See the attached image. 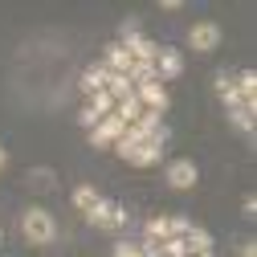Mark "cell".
I'll list each match as a JSON object with an SVG mask.
<instances>
[{"mask_svg": "<svg viewBox=\"0 0 257 257\" xmlns=\"http://www.w3.org/2000/svg\"><path fill=\"white\" fill-rule=\"evenodd\" d=\"M82 216H86V224L106 229V233H118L122 224H126V208H122V204H110V200H98L94 208H86Z\"/></svg>", "mask_w": 257, "mask_h": 257, "instance_id": "2", "label": "cell"}, {"mask_svg": "<svg viewBox=\"0 0 257 257\" xmlns=\"http://www.w3.org/2000/svg\"><path fill=\"white\" fill-rule=\"evenodd\" d=\"M102 90L110 94V98H114V102H118V98H126V94H135V86H131V78H126V74H110Z\"/></svg>", "mask_w": 257, "mask_h": 257, "instance_id": "15", "label": "cell"}, {"mask_svg": "<svg viewBox=\"0 0 257 257\" xmlns=\"http://www.w3.org/2000/svg\"><path fill=\"white\" fill-rule=\"evenodd\" d=\"M253 106H257V102H241V106H233V110H229V126H237L241 135H253Z\"/></svg>", "mask_w": 257, "mask_h": 257, "instance_id": "12", "label": "cell"}, {"mask_svg": "<svg viewBox=\"0 0 257 257\" xmlns=\"http://www.w3.org/2000/svg\"><path fill=\"white\" fill-rule=\"evenodd\" d=\"M212 86H216V94H220V102H224V110H233V106H241V94H237V78H233L229 70H220V74L212 78Z\"/></svg>", "mask_w": 257, "mask_h": 257, "instance_id": "8", "label": "cell"}, {"mask_svg": "<svg viewBox=\"0 0 257 257\" xmlns=\"http://www.w3.org/2000/svg\"><path fill=\"white\" fill-rule=\"evenodd\" d=\"M114 114H118L126 126H131V122H139L143 106H139V98H135V94H126V98H118V102H114Z\"/></svg>", "mask_w": 257, "mask_h": 257, "instance_id": "14", "label": "cell"}, {"mask_svg": "<svg viewBox=\"0 0 257 257\" xmlns=\"http://www.w3.org/2000/svg\"><path fill=\"white\" fill-rule=\"evenodd\" d=\"M184 249H188V253H212V237H208V229L192 224V229L184 233Z\"/></svg>", "mask_w": 257, "mask_h": 257, "instance_id": "11", "label": "cell"}, {"mask_svg": "<svg viewBox=\"0 0 257 257\" xmlns=\"http://www.w3.org/2000/svg\"><path fill=\"white\" fill-rule=\"evenodd\" d=\"M21 237L29 245H53L57 241V220L45 208H25L21 212Z\"/></svg>", "mask_w": 257, "mask_h": 257, "instance_id": "1", "label": "cell"}, {"mask_svg": "<svg viewBox=\"0 0 257 257\" xmlns=\"http://www.w3.org/2000/svg\"><path fill=\"white\" fill-rule=\"evenodd\" d=\"M126 78H131V86H147V82H159V74H155V61H135Z\"/></svg>", "mask_w": 257, "mask_h": 257, "instance_id": "16", "label": "cell"}, {"mask_svg": "<svg viewBox=\"0 0 257 257\" xmlns=\"http://www.w3.org/2000/svg\"><path fill=\"white\" fill-rule=\"evenodd\" d=\"M102 66H106L110 74H131L135 61H131V53H126V49L114 41V45H106V53H102Z\"/></svg>", "mask_w": 257, "mask_h": 257, "instance_id": "9", "label": "cell"}, {"mask_svg": "<svg viewBox=\"0 0 257 257\" xmlns=\"http://www.w3.org/2000/svg\"><path fill=\"white\" fill-rule=\"evenodd\" d=\"M196 180H200V172H196L192 159H176V164H168V188L192 192V188H196Z\"/></svg>", "mask_w": 257, "mask_h": 257, "instance_id": "5", "label": "cell"}, {"mask_svg": "<svg viewBox=\"0 0 257 257\" xmlns=\"http://www.w3.org/2000/svg\"><path fill=\"white\" fill-rule=\"evenodd\" d=\"M241 257H257V245H253V241H245V245H241Z\"/></svg>", "mask_w": 257, "mask_h": 257, "instance_id": "20", "label": "cell"}, {"mask_svg": "<svg viewBox=\"0 0 257 257\" xmlns=\"http://www.w3.org/2000/svg\"><path fill=\"white\" fill-rule=\"evenodd\" d=\"M188 45L196 49V53L216 49V45H220V25H216V21H196V25L188 29Z\"/></svg>", "mask_w": 257, "mask_h": 257, "instance_id": "3", "label": "cell"}, {"mask_svg": "<svg viewBox=\"0 0 257 257\" xmlns=\"http://www.w3.org/2000/svg\"><path fill=\"white\" fill-rule=\"evenodd\" d=\"M155 74H159V82L180 78V74H184V57H180V49L159 45V53H155Z\"/></svg>", "mask_w": 257, "mask_h": 257, "instance_id": "7", "label": "cell"}, {"mask_svg": "<svg viewBox=\"0 0 257 257\" xmlns=\"http://www.w3.org/2000/svg\"><path fill=\"white\" fill-rule=\"evenodd\" d=\"M114 257H143V249H139L135 241H118V245H114Z\"/></svg>", "mask_w": 257, "mask_h": 257, "instance_id": "19", "label": "cell"}, {"mask_svg": "<svg viewBox=\"0 0 257 257\" xmlns=\"http://www.w3.org/2000/svg\"><path fill=\"white\" fill-rule=\"evenodd\" d=\"M135 98H139L143 110H159V114H168V86H164V82L135 86Z\"/></svg>", "mask_w": 257, "mask_h": 257, "instance_id": "6", "label": "cell"}, {"mask_svg": "<svg viewBox=\"0 0 257 257\" xmlns=\"http://www.w3.org/2000/svg\"><path fill=\"white\" fill-rule=\"evenodd\" d=\"M122 131H126V122L118 118V114H106V118H98V126H94V131H90V143L94 147H114L118 139H122Z\"/></svg>", "mask_w": 257, "mask_h": 257, "instance_id": "4", "label": "cell"}, {"mask_svg": "<svg viewBox=\"0 0 257 257\" xmlns=\"http://www.w3.org/2000/svg\"><path fill=\"white\" fill-rule=\"evenodd\" d=\"M86 106H90L94 114H98V118H106V114H114V98H110L106 90H98V94H90V98H86Z\"/></svg>", "mask_w": 257, "mask_h": 257, "instance_id": "17", "label": "cell"}, {"mask_svg": "<svg viewBox=\"0 0 257 257\" xmlns=\"http://www.w3.org/2000/svg\"><path fill=\"white\" fill-rule=\"evenodd\" d=\"M9 168V151H5V143H0V172Z\"/></svg>", "mask_w": 257, "mask_h": 257, "instance_id": "21", "label": "cell"}, {"mask_svg": "<svg viewBox=\"0 0 257 257\" xmlns=\"http://www.w3.org/2000/svg\"><path fill=\"white\" fill-rule=\"evenodd\" d=\"M70 200H74V208H82V212H86V208H94V204L102 200V192L94 188V184H78V188L70 192Z\"/></svg>", "mask_w": 257, "mask_h": 257, "instance_id": "13", "label": "cell"}, {"mask_svg": "<svg viewBox=\"0 0 257 257\" xmlns=\"http://www.w3.org/2000/svg\"><path fill=\"white\" fill-rule=\"evenodd\" d=\"M106 78H110V70L102 66V61H94V66L82 74V94H86V98H90V94H98L106 86Z\"/></svg>", "mask_w": 257, "mask_h": 257, "instance_id": "10", "label": "cell"}, {"mask_svg": "<svg viewBox=\"0 0 257 257\" xmlns=\"http://www.w3.org/2000/svg\"><path fill=\"white\" fill-rule=\"evenodd\" d=\"M188 229H192L188 216H168V237H184Z\"/></svg>", "mask_w": 257, "mask_h": 257, "instance_id": "18", "label": "cell"}]
</instances>
